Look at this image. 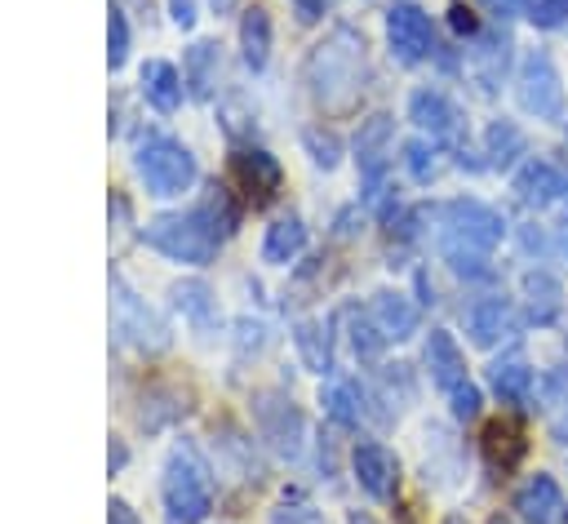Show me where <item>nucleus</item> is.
<instances>
[{
	"label": "nucleus",
	"mask_w": 568,
	"mask_h": 524,
	"mask_svg": "<svg viewBox=\"0 0 568 524\" xmlns=\"http://www.w3.org/2000/svg\"><path fill=\"white\" fill-rule=\"evenodd\" d=\"M306 84L324 111L355 107L364 93V40L351 27H333L328 40H320L306 58Z\"/></svg>",
	"instance_id": "f257e3e1"
},
{
	"label": "nucleus",
	"mask_w": 568,
	"mask_h": 524,
	"mask_svg": "<svg viewBox=\"0 0 568 524\" xmlns=\"http://www.w3.org/2000/svg\"><path fill=\"white\" fill-rule=\"evenodd\" d=\"M217 240H222V231L204 204H195L191 213H160L142 226V244H151L155 253H164L173 262H191V266L213 262Z\"/></svg>",
	"instance_id": "f03ea898"
},
{
	"label": "nucleus",
	"mask_w": 568,
	"mask_h": 524,
	"mask_svg": "<svg viewBox=\"0 0 568 524\" xmlns=\"http://www.w3.org/2000/svg\"><path fill=\"white\" fill-rule=\"evenodd\" d=\"M164 506L178 524H200L213 506V484H209V466L200 462V453L191 444H178L169 453L164 466Z\"/></svg>",
	"instance_id": "7ed1b4c3"
},
{
	"label": "nucleus",
	"mask_w": 568,
	"mask_h": 524,
	"mask_svg": "<svg viewBox=\"0 0 568 524\" xmlns=\"http://www.w3.org/2000/svg\"><path fill=\"white\" fill-rule=\"evenodd\" d=\"M133 169L151 195H182L195 182V160L173 138H146L133 155Z\"/></svg>",
	"instance_id": "20e7f679"
},
{
	"label": "nucleus",
	"mask_w": 568,
	"mask_h": 524,
	"mask_svg": "<svg viewBox=\"0 0 568 524\" xmlns=\"http://www.w3.org/2000/svg\"><path fill=\"white\" fill-rule=\"evenodd\" d=\"M515 102L532 120H564V84L546 49H528L515 71Z\"/></svg>",
	"instance_id": "39448f33"
},
{
	"label": "nucleus",
	"mask_w": 568,
	"mask_h": 524,
	"mask_svg": "<svg viewBox=\"0 0 568 524\" xmlns=\"http://www.w3.org/2000/svg\"><path fill=\"white\" fill-rule=\"evenodd\" d=\"M444 218V249H475V253H493L506 235V222L497 209L479 204V200H448L439 209Z\"/></svg>",
	"instance_id": "423d86ee"
},
{
	"label": "nucleus",
	"mask_w": 568,
	"mask_h": 524,
	"mask_svg": "<svg viewBox=\"0 0 568 524\" xmlns=\"http://www.w3.org/2000/svg\"><path fill=\"white\" fill-rule=\"evenodd\" d=\"M386 44H390L395 62H404V67L430 58V49H435V27H430L426 9L413 4V0L390 4V9H386Z\"/></svg>",
	"instance_id": "0eeeda50"
},
{
	"label": "nucleus",
	"mask_w": 568,
	"mask_h": 524,
	"mask_svg": "<svg viewBox=\"0 0 568 524\" xmlns=\"http://www.w3.org/2000/svg\"><path fill=\"white\" fill-rule=\"evenodd\" d=\"M253 422L262 431V440L280 453V457H297L302 453V413L288 395H275V391H262L253 400Z\"/></svg>",
	"instance_id": "6e6552de"
},
{
	"label": "nucleus",
	"mask_w": 568,
	"mask_h": 524,
	"mask_svg": "<svg viewBox=\"0 0 568 524\" xmlns=\"http://www.w3.org/2000/svg\"><path fill=\"white\" fill-rule=\"evenodd\" d=\"M524 453H528V431H524L519 417H506L501 413V417L484 422V431H479V457H484V466H488L493 480H506L524 462Z\"/></svg>",
	"instance_id": "1a4fd4ad"
},
{
	"label": "nucleus",
	"mask_w": 568,
	"mask_h": 524,
	"mask_svg": "<svg viewBox=\"0 0 568 524\" xmlns=\"http://www.w3.org/2000/svg\"><path fill=\"white\" fill-rule=\"evenodd\" d=\"M408 120L430 133V142H444V147H462V111L439 93V89H413L408 98Z\"/></svg>",
	"instance_id": "9d476101"
},
{
	"label": "nucleus",
	"mask_w": 568,
	"mask_h": 524,
	"mask_svg": "<svg viewBox=\"0 0 568 524\" xmlns=\"http://www.w3.org/2000/svg\"><path fill=\"white\" fill-rule=\"evenodd\" d=\"M231 173H235L240 191H244L253 204H266V200L280 191V182H284L280 160H275L271 151H262V147H240V151L231 155Z\"/></svg>",
	"instance_id": "9b49d317"
},
{
	"label": "nucleus",
	"mask_w": 568,
	"mask_h": 524,
	"mask_svg": "<svg viewBox=\"0 0 568 524\" xmlns=\"http://www.w3.org/2000/svg\"><path fill=\"white\" fill-rule=\"evenodd\" d=\"M351 466H355V480H359V488L368 497H377V502H390L395 497V488H399V462H395V453L386 444H355Z\"/></svg>",
	"instance_id": "f8f14e48"
},
{
	"label": "nucleus",
	"mask_w": 568,
	"mask_h": 524,
	"mask_svg": "<svg viewBox=\"0 0 568 524\" xmlns=\"http://www.w3.org/2000/svg\"><path fill=\"white\" fill-rule=\"evenodd\" d=\"M519 293H524V315H528V324L546 329V324L559 320V311H564V284H559V275H550L546 266H532V271H524Z\"/></svg>",
	"instance_id": "ddd939ff"
},
{
	"label": "nucleus",
	"mask_w": 568,
	"mask_h": 524,
	"mask_svg": "<svg viewBox=\"0 0 568 524\" xmlns=\"http://www.w3.org/2000/svg\"><path fill=\"white\" fill-rule=\"evenodd\" d=\"M519 320H515V306L506 298H479L470 311H466V333L475 346H497L506 337H515Z\"/></svg>",
	"instance_id": "4468645a"
},
{
	"label": "nucleus",
	"mask_w": 568,
	"mask_h": 524,
	"mask_svg": "<svg viewBox=\"0 0 568 524\" xmlns=\"http://www.w3.org/2000/svg\"><path fill=\"white\" fill-rule=\"evenodd\" d=\"M488 386H493V395H497L501 404H510V409H528V404H532L537 373H532V364L515 351V355H501V360L488 364Z\"/></svg>",
	"instance_id": "2eb2a0df"
},
{
	"label": "nucleus",
	"mask_w": 568,
	"mask_h": 524,
	"mask_svg": "<svg viewBox=\"0 0 568 524\" xmlns=\"http://www.w3.org/2000/svg\"><path fill=\"white\" fill-rule=\"evenodd\" d=\"M564 173L550 164V160H524L519 169H515V195H519V204H528V209H546V204H555L559 195H564Z\"/></svg>",
	"instance_id": "dca6fc26"
},
{
	"label": "nucleus",
	"mask_w": 568,
	"mask_h": 524,
	"mask_svg": "<svg viewBox=\"0 0 568 524\" xmlns=\"http://www.w3.org/2000/svg\"><path fill=\"white\" fill-rule=\"evenodd\" d=\"M515 511L524 515V524H555L564 511V493L555 484V475L537 471L515 488Z\"/></svg>",
	"instance_id": "f3484780"
},
{
	"label": "nucleus",
	"mask_w": 568,
	"mask_h": 524,
	"mask_svg": "<svg viewBox=\"0 0 568 524\" xmlns=\"http://www.w3.org/2000/svg\"><path fill=\"white\" fill-rule=\"evenodd\" d=\"M422 360H426L430 382H435L439 391H457V386L466 382V355H462V346L453 342V333H448V329H430Z\"/></svg>",
	"instance_id": "a211bd4d"
},
{
	"label": "nucleus",
	"mask_w": 568,
	"mask_h": 524,
	"mask_svg": "<svg viewBox=\"0 0 568 524\" xmlns=\"http://www.w3.org/2000/svg\"><path fill=\"white\" fill-rule=\"evenodd\" d=\"M115 311H120V320H115V324H120V333H124L129 342L151 346V351L169 342V337H164V324H160V320H155V315H151V311H146V306H142V302H138L120 280H115Z\"/></svg>",
	"instance_id": "6ab92c4d"
},
{
	"label": "nucleus",
	"mask_w": 568,
	"mask_h": 524,
	"mask_svg": "<svg viewBox=\"0 0 568 524\" xmlns=\"http://www.w3.org/2000/svg\"><path fill=\"white\" fill-rule=\"evenodd\" d=\"M368 315L377 320V329L386 333V342H390V337L399 342V337L417 333V320H422V315H417V306H413V302H408L404 293H395V289H382V293L373 298Z\"/></svg>",
	"instance_id": "aec40b11"
},
{
	"label": "nucleus",
	"mask_w": 568,
	"mask_h": 524,
	"mask_svg": "<svg viewBox=\"0 0 568 524\" xmlns=\"http://www.w3.org/2000/svg\"><path fill=\"white\" fill-rule=\"evenodd\" d=\"M386 147H390V115H368L355 133V160L364 178H382L386 169Z\"/></svg>",
	"instance_id": "412c9836"
},
{
	"label": "nucleus",
	"mask_w": 568,
	"mask_h": 524,
	"mask_svg": "<svg viewBox=\"0 0 568 524\" xmlns=\"http://www.w3.org/2000/svg\"><path fill=\"white\" fill-rule=\"evenodd\" d=\"M528 151V138H524V129L515 124V120H493L488 129H484V155H488V164L493 169H510L519 155Z\"/></svg>",
	"instance_id": "4be33fe9"
},
{
	"label": "nucleus",
	"mask_w": 568,
	"mask_h": 524,
	"mask_svg": "<svg viewBox=\"0 0 568 524\" xmlns=\"http://www.w3.org/2000/svg\"><path fill=\"white\" fill-rule=\"evenodd\" d=\"M240 49H244L248 71L266 67V58H271V13L262 4L244 9V18H240Z\"/></svg>",
	"instance_id": "5701e85b"
},
{
	"label": "nucleus",
	"mask_w": 568,
	"mask_h": 524,
	"mask_svg": "<svg viewBox=\"0 0 568 524\" xmlns=\"http://www.w3.org/2000/svg\"><path fill=\"white\" fill-rule=\"evenodd\" d=\"M142 93H146V102L155 111H178V102H182V75H178V67L146 62L142 67Z\"/></svg>",
	"instance_id": "b1692460"
},
{
	"label": "nucleus",
	"mask_w": 568,
	"mask_h": 524,
	"mask_svg": "<svg viewBox=\"0 0 568 524\" xmlns=\"http://www.w3.org/2000/svg\"><path fill=\"white\" fill-rule=\"evenodd\" d=\"M302 244H306V226H302V218H275L271 226H266V240H262V258L266 262H288V258H297L302 253Z\"/></svg>",
	"instance_id": "393cba45"
},
{
	"label": "nucleus",
	"mask_w": 568,
	"mask_h": 524,
	"mask_svg": "<svg viewBox=\"0 0 568 524\" xmlns=\"http://www.w3.org/2000/svg\"><path fill=\"white\" fill-rule=\"evenodd\" d=\"M293 346H297V355H302V364H306L311 373H328V364H333L328 324H320V320H302V324L293 329Z\"/></svg>",
	"instance_id": "a878e982"
},
{
	"label": "nucleus",
	"mask_w": 568,
	"mask_h": 524,
	"mask_svg": "<svg viewBox=\"0 0 568 524\" xmlns=\"http://www.w3.org/2000/svg\"><path fill=\"white\" fill-rule=\"evenodd\" d=\"M506 62H510V40L506 36H488L479 49H475V75H479V84L493 93L497 89V80L506 75Z\"/></svg>",
	"instance_id": "bb28decb"
},
{
	"label": "nucleus",
	"mask_w": 568,
	"mask_h": 524,
	"mask_svg": "<svg viewBox=\"0 0 568 524\" xmlns=\"http://www.w3.org/2000/svg\"><path fill=\"white\" fill-rule=\"evenodd\" d=\"M213 80H217V44L200 40L186 53V84H191L195 98H209L213 93Z\"/></svg>",
	"instance_id": "cd10ccee"
},
{
	"label": "nucleus",
	"mask_w": 568,
	"mask_h": 524,
	"mask_svg": "<svg viewBox=\"0 0 568 524\" xmlns=\"http://www.w3.org/2000/svg\"><path fill=\"white\" fill-rule=\"evenodd\" d=\"M324 413L337 422V426H355L364 417V395L355 382H337L324 391Z\"/></svg>",
	"instance_id": "c85d7f7f"
},
{
	"label": "nucleus",
	"mask_w": 568,
	"mask_h": 524,
	"mask_svg": "<svg viewBox=\"0 0 568 524\" xmlns=\"http://www.w3.org/2000/svg\"><path fill=\"white\" fill-rule=\"evenodd\" d=\"M346 320H351V346H355V355L377 360V351H382V342H386V333L377 329V320L364 315V311H346Z\"/></svg>",
	"instance_id": "c756f323"
},
{
	"label": "nucleus",
	"mask_w": 568,
	"mask_h": 524,
	"mask_svg": "<svg viewBox=\"0 0 568 524\" xmlns=\"http://www.w3.org/2000/svg\"><path fill=\"white\" fill-rule=\"evenodd\" d=\"M173 302H178V311H186L191 320H209V311H213V302H209V284H200V280L173 284Z\"/></svg>",
	"instance_id": "7c9ffc66"
},
{
	"label": "nucleus",
	"mask_w": 568,
	"mask_h": 524,
	"mask_svg": "<svg viewBox=\"0 0 568 524\" xmlns=\"http://www.w3.org/2000/svg\"><path fill=\"white\" fill-rule=\"evenodd\" d=\"M271 524H324V515H320L302 493H288V497L271 511Z\"/></svg>",
	"instance_id": "2f4dec72"
},
{
	"label": "nucleus",
	"mask_w": 568,
	"mask_h": 524,
	"mask_svg": "<svg viewBox=\"0 0 568 524\" xmlns=\"http://www.w3.org/2000/svg\"><path fill=\"white\" fill-rule=\"evenodd\" d=\"M404 169L413 173V182H430L435 178V147H426L422 138L404 142Z\"/></svg>",
	"instance_id": "473e14b6"
},
{
	"label": "nucleus",
	"mask_w": 568,
	"mask_h": 524,
	"mask_svg": "<svg viewBox=\"0 0 568 524\" xmlns=\"http://www.w3.org/2000/svg\"><path fill=\"white\" fill-rule=\"evenodd\" d=\"M528 18L541 31H555L568 22V0H528Z\"/></svg>",
	"instance_id": "72a5a7b5"
},
{
	"label": "nucleus",
	"mask_w": 568,
	"mask_h": 524,
	"mask_svg": "<svg viewBox=\"0 0 568 524\" xmlns=\"http://www.w3.org/2000/svg\"><path fill=\"white\" fill-rule=\"evenodd\" d=\"M448 400H453V417H457V422H470V417H479V404H484V395H479V386H475V382H462L457 391H448Z\"/></svg>",
	"instance_id": "f704fd0d"
},
{
	"label": "nucleus",
	"mask_w": 568,
	"mask_h": 524,
	"mask_svg": "<svg viewBox=\"0 0 568 524\" xmlns=\"http://www.w3.org/2000/svg\"><path fill=\"white\" fill-rule=\"evenodd\" d=\"M448 266L457 275H488V253H475V249H444Z\"/></svg>",
	"instance_id": "c9c22d12"
},
{
	"label": "nucleus",
	"mask_w": 568,
	"mask_h": 524,
	"mask_svg": "<svg viewBox=\"0 0 568 524\" xmlns=\"http://www.w3.org/2000/svg\"><path fill=\"white\" fill-rule=\"evenodd\" d=\"M306 147H311V160H315V164H324V169L337 164V138H333V133H324V129H306Z\"/></svg>",
	"instance_id": "e433bc0d"
},
{
	"label": "nucleus",
	"mask_w": 568,
	"mask_h": 524,
	"mask_svg": "<svg viewBox=\"0 0 568 524\" xmlns=\"http://www.w3.org/2000/svg\"><path fill=\"white\" fill-rule=\"evenodd\" d=\"M111 49H106V58H111V67H120L124 62V53H129V27H124V13L111 4Z\"/></svg>",
	"instance_id": "4c0bfd02"
},
{
	"label": "nucleus",
	"mask_w": 568,
	"mask_h": 524,
	"mask_svg": "<svg viewBox=\"0 0 568 524\" xmlns=\"http://www.w3.org/2000/svg\"><path fill=\"white\" fill-rule=\"evenodd\" d=\"M448 27H453L457 36H466V40H475V36H479V18H475L466 4H453V9H448Z\"/></svg>",
	"instance_id": "58836bf2"
},
{
	"label": "nucleus",
	"mask_w": 568,
	"mask_h": 524,
	"mask_svg": "<svg viewBox=\"0 0 568 524\" xmlns=\"http://www.w3.org/2000/svg\"><path fill=\"white\" fill-rule=\"evenodd\" d=\"M497 22H510V18H519V13H528V0H479Z\"/></svg>",
	"instance_id": "ea45409f"
},
{
	"label": "nucleus",
	"mask_w": 568,
	"mask_h": 524,
	"mask_svg": "<svg viewBox=\"0 0 568 524\" xmlns=\"http://www.w3.org/2000/svg\"><path fill=\"white\" fill-rule=\"evenodd\" d=\"M169 13L178 27H191L195 22V0H169Z\"/></svg>",
	"instance_id": "a19ab883"
},
{
	"label": "nucleus",
	"mask_w": 568,
	"mask_h": 524,
	"mask_svg": "<svg viewBox=\"0 0 568 524\" xmlns=\"http://www.w3.org/2000/svg\"><path fill=\"white\" fill-rule=\"evenodd\" d=\"M111 515H106V524H138V515L129 511V502H120V497H111V506H106Z\"/></svg>",
	"instance_id": "79ce46f5"
},
{
	"label": "nucleus",
	"mask_w": 568,
	"mask_h": 524,
	"mask_svg": "<svg viewBox=\"0 0 568 524\" xmlns=\"http://www.w3.org/2000/svg\"><path fill=\"white\" fill-rule=\"evenodd\" d=\"M293 4H297V18L302 22H315L324 13V0H293Z\"/></svg>",
	"instance_id": "37998d69"
},
{
	"label": "nucleus",
	"mask_w": 568,
	"mask_h": 524,
	"mask_svg": "<svg viewBox=\"0 0 568 524\" xmlns=\"http://www.w3.org/2000/svg\"><path fill=\"white\" fill-rule=\"evenodd\" d=\"M124 466V444H111V471H120Z\"/></svg>",
	"instance_id": "c03bdc74"
},
{
	"label": "nucleus",
	"mask_w": 568,
	"mask_h": 524,
	"mask_svg": "<svg viewBox=\"0 0 568 524\" xmlns=\"http://www.w3.org/2000/svg\"><path fill=\"white\" fill-rule=\"evenodd\" d=\"M346 524H373V520H368V515H359V511H351V520H346Z\"/></svg>",
	"instance_id": "a18cd8bd"
},
{
	"label": "nucleus",
	"mask_w": 568,
	"mask_h": 524,
	"mask_svg": "<svg viewBox=\"0 0 568 524\" xmlns=\"http://www.w3.org/2000/svg\"><path fill=\"white\" fill-rule=\"evenodd\" d=\"M444 524H466V515H457V511H453V515H444Z\"/></svg>",
	"instance_id": "49530a36"
},
{
	"label": "nucleus",
	"mask_w": 568,
	"mask_h": 524,
	"mask_svg": "<svg viewBox=\"0 0 568 524\" xmlns=\"http://www.w3.org/2000/svg\"><path fill=\"white\" fill-rule=\"evenodd\" d=\"M231 4H235V0H213V9H217V13H226Z\"/></svg>",
	"instance_id": "de8ad7c7"
},
{
	"label": "nucleus",
	"mask_w": 568,
	"mask_h": 524,
	"mask_svg": "<svg viewBox=\"0 0 568 524\" xmlns=\"http://www.w3.org/2000/svg\"><path fill=\"white\" fill-rule=\"evenodd\" d=\"M488 524H515V520H510V515H493Z\"/></svg>",
	"instance_id": "09e8293b"
},
{
	"label": "nucleus",
	"mask_w": 568,
	"mask_h": 524,
	"mask_svg": "<svg viewBox=\"0 0 568 524\" xmlns=\"http://www.w3.org/2000/svg\"><path fill=\"white\" fill-rule=\"evenodd\" d=\"M564 200H568V182H564Z\"/></svg>",
	"instance_id": "8fccbe9b"
},
{
	"label": "nucleus",
	"mask_w": 568,
	"mask_h": 524,
	"mask_svg": "<svg viewBox=\"0 0 568 524\" xmlns=\"http://www.w3.org/2000/svg\"><path fill=\"white\" fill-rule=\"evenodd\" d=\"M564 346H568V329H564Z\"/></svg>",
	"instance_id": "3c124183"
}]
</instances>
